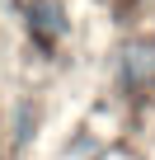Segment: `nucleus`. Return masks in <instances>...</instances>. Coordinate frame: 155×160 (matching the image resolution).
Listing matches in <instances>:
<instances>
[{
  "label": "nucleus",
  "instance_id": "obj_1",
  "mask_svg": "<svg viewBox=\"0 0 155 160\" xmlns=\"http://www.w3.org/2000/svg\"><path fill=\"white\" fill-rule=\"evenodd\" d=\"M24 24H28V33H33V42H38V47H56V42L66 38V28H70V19H66V5H61V0H28Z\"/></svg>",
  "mask_w": 155,
  "mask_h": 160
},
{
  "label": "nucleus",
  "instance_id": "obj_2",
  "mask_svg": "<svg viewBox=\"0 0 155 160\" xmlns=\"http://www.w3.org/2000/svg\"><path fill=\"white\" fill-rule=\"evenodd\" d=\"M118 80H122V90H132V94L155 90V47L150 42H127L122 57H118Z\"/></svg>",
  "mask_w": 155,
  "mask_h": 160
}]
</instances>
